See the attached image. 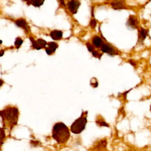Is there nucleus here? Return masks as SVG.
Masks as SVG:
<instances>
[{"mask_svg":"<svg viewBox=\"0 0 151 151\" xmlns=\"http://www.w3.org/2000/svg\"><path fill=\"white\" fill-rule=\"evenodd\" d=\"M38 45L40 48V50L41 49H44L47 45V41H45L44 39L42 38H38L37 39H36Z\"/></svg>","mask_w":151,"mask_h":151,"instance_id":"nucleus-15","label":"nucleus"},{"mask_svg":"<svg viewBox=\"0 0 151 151\" xmlns=\"http://www.w3.org/2000/svg\"><path fill=\"white\" fill-rule=\"evenodd\" d=\"M91 81H92V82H93V83L91 84V86H93V87H94V88H95V87H97V86H98V83H97V80L95 78V79H94V81H93V79H91Z\"/></svg>","mask_w":151,"mask_h":151,"instance_id":"nucleus-24","label":"nucleus"},{"mask_svg":"<svg viewBox=\"0 0 151 151\" xmlns=\"http://www.w3.org/2000/svg\"><path fill=\"white\" fill-rule=\"evenodd\" d=\"M58 47H59V45L56 41H49V42H47V45L44 48V50L47 55H51L55 52Z\"/></svg>","mask_w":151,"mask_h":151,"instance_id":"nucleus-11","label":"nucleus"},{"mask_svg":"<svg viewBox=\"0 0 151 151\" xmlns=\"http://www.w3.org/2000/svg\"><path fill=\"white\" fill-rule=\"evenodd\" d=\"M22 1H24V2H27L28 0H22Z\"/></svg>","mask_w":151,"mask_h":151,"instance_id":"nucleus-29","label":"nucleus"},{"mask_svg":"<svg viewBox=\"0 0 151 151\" xmlns=\"http://www.w3.org/2000/svg\"><path fill=\"white\" fill-rule=\"evenodd\" d=\"M137 31V44L142 45L149 35V29L140 26Z\"/></svg>","mask_w":151,"mask_h":151,"instance_id":"nucleus-9","label":"nucleus"},{"mask_svg":"<svg viewBox=\"0 0 151 151\" xmlns=\"http://www.w3.org/2000/svg\"><path fill=\"white\" fill-rule=\"evenodd\" d=\"M52 136L58 143L64 144L69 140L70 131L64 123L58 122L52 127Z\"/></svg>","mask_w":151,"mask_h":151,"instance_id":"nucleus-2","label":"nucleus"},{"mask_svg":"<svg viewBox=\"0 0 151 151\" xmlns=\"http://www.w3.org/2000/svg\"><path fill=\"white\" fill-rule=\"evenodd\" d=\"M133 1H137V0H133Z\"/></svg>","mask_w":151,"mask_h":151,"instance_id":"nucleus-30","label":"nucleus"},{"mask_svg":"<svg viewBox=\"0 0 151 151\" xmlns=\"http://www.w3.org/2000/svg\"><path fill=\"white\" fill-rule=\"evenodd\" d=\"M107 1H110V0H107Z\"/></svg>","mask_w":151,"mask_h":151,"instance_id":"nucleus-31","label":"nucleus"},{"mask_svg":"<svg viewBox=\"0 0 151 151\" xmlns=\"http://www.w3.org/2000/svg\"><path fill=\"white\" fill-rule=\"evenodd\" d=\"M91 53V55H92L93 57H94V58H98L99 60L101 59V57L103 56V54L100 51L98 50L97 49H95Z\"/></svg>","mask_w":151,"mask_h":151,"instance_id":"nucleus-20","label":"nucleus"},{"mask_svg":"<svg viewBox=\"0 0 151 151\" xmlns=\"http://www.w3.org/2000/svg\"><path fill=\"white\" fill-rule=\"evenodd\" d=\"M45 0H28L26 4L27 5H32L35 8H40L43 5Z\"/></svg>","mask_w":151,"mask_h":151,"instance_id":"nucleus-13","label":"nucleus"},{"mask_svg":"<svg viewBox=\"0 0 151 151\" xmlns=\"http://www.w3.org/2000/svg\"><path fill=\"white\" fill-rule=\"evenodd\" d=\"M126 27L131 30L137 29L140 27V22L138 17L134 14H130L126 22Z\"/></svg>","mask_w":151,"mask_h":151,"instance_id":"nucleus-7","label":"nucleus"},{"mask_svg":"<svg viewBox=\"0 0 151 151\" xmlns=\"http://www.w3.org/2000/svg\"><path fill=\"white\" fill-rule=\"evenodd\" d=\"M107 146V141L106 140H100L99 142L96 146L94 147V149H96V151H102L104 150Z\"/></svg>","mask_w":151,"mask_h":151,"instance_id":"nucleus-14","label":"nucleus"},{"mask_svg":"<svg viewBox=\"0 0 151 151\" xmlns=\"http://www.w3.org/2000/svg\"><path fill=\"white\" fill-rule=\"evenodd\" d=\"M4 81L2 80H1V79H0V87L1 86H2V85L4 84Z\"/></svg>","mask_w":151,"mask_h":151,"instance_id":"nucleus-27","label":"nucleus"},{"mask_svg":"<svg viewBox=\"0 0 151 151\" xmlns=\"http://www.w3.org/2000/svg\"><path fill=\"white\" fill-rule=\"evenodd\" d=\"M109 5L114 10L117 11L129 9V6L127 3L126 0H110Z\"/></svg>","mask_w":151,"mask_h":151,"instance_id":"nucleus-8","label":"nucleus"},{"mask_svg":"<svg viewBox=\"0 0 151 151\" xmlns=\"http://www.w3.org/2000/svg\"><path fill=\"white\" fill-rule=\"evenodd\" d=\"M127 62H128L130 65H132L133 66V67H136V66L137 65V63H136V61L135 60H133V59H129V60L127 61Z\"/></svg>","mask_w":151,"mask_h":151,"instance_id":"nucleus-23","label":"nucleus"},{"mask_svg":"<svg viewBox=\"0 0 151 151\" xmlns=\"http://www.w3.org/2000/svg\"><path fill=\"white\" fill-rule=\"evenodd\" d=\"M96 123L97 125L99 126H104V127H109L108 123H107L104 120L101 119H97L96 120Z\"/></svg>","mask_w":151,"mask_h":151,"instance_id":"nucleus-22","label":"nucleus"},{"mask_svg":"<svg viewBox=\"0 0 151 151\" xmlns=\"http://www.w3.org/2000/svg\"><path fill=\"white\" fill-rule=\"evenodd\" d=\"M87 111L82 113L80 117L75 120L70 127V131L74 134L81 133L86 128L87 123Z\"/></svg>","mask_w":151,"mask_h":151,"instance_id":"nucleus-3","label":"nucleus"},{"mask_svg":"<svg viewBox=\"0 0 151 151\" xmlns=\"http://www.w3.org/2000/svg\"><path fill=\"white\" fill-rule=\"evenodd\" d=\"M106 41V39L102 37L101 35H98V34H95L93 35L91 38L90 42L91 44L94 45L96 49L99 50L103 44L104 42Z\"/></svg>","mask_w":151,"mask_h":151,"instance_id":"nucleus-10","label":"nucleus"},{"mask_svg":"<svg viewBox=\"0 0 151 151\" xmlns=\"http://www.w3.org/2000/svg\"><path fill=\"white\" fill-rule=\"evenodd\" d=\"M28 38L31 43V45H32V47L35 50H40V48L38 45V44H37V40L36 39L31 35H29L28 36Z\"/></svg>","mask_w":151,"mask_h":151,"instance_id":"nucleus-16","label":"nucleus"},{"mask_svg":"<svg viewBox=\"0 0 151 151\" xmlns=\"http://www.w3.org/2000/svg\"><path fill=\"white\" fill-rule=\"evenodd\" d=\"M91 17H94V6L91 8Z\"/></svg>","mask_w":151,"mask_h":151,"instance_id":"nucleus-25","label":"nucleus"},{"mask_svg":"<svg viewBox=\"0 0 151 151\" xmlns=\"http://www.w3.org/2000/svg\"><path fill=\"white\" fill-rule=\"evenodd\" d=\"M6 135L5 133V130L2 128H0V149H1V146L4 143L5 140Z\"/></svg>","mask_w":151,"mask_h":151,"instance_id":"nucleus-19","label":"nucleus"},{"mask_svg":"<svg viewBox=\"0 0 151 151\" xmlns=\"http://www.w3.org/2000/svg\"><path fill=\"white\" fill-rule=\"evenodd\" d=\"M85 45L87 49V50L90 52H91L92 51H93L96 48L94 47V45L91 44V42H90V41H88L85 43Z\"/></svg>","mask_w":151,"mask_h":151,"instance_id":"nucleus-21","label":"nucleus"},{"mask_svg":"<svg viewBox=\"0 0 151 151\" xmlns=\"http://www.w3.org/2000/svg\"><path fill=\"white\" fill-rule=\"evenodd\" d=\"M24 43V40L21 37H17L14 41V46L17 49H19Z\"/></svg>","mask_w":151,"mask_h":151,"instance_id":"nucleus-17","label":"nucleus"},{"mask_svg":"<svg viewBox=\"0 0 151 151\" xmlns=\"http://www.w3.org/2000/svg\"><path fill=\"white\" fill-rule=\"evenodd\" d=\"M0 116L2 117L4 125L12 128L17 123L19 111L16 107L8 106L0 110Z\"/></svg>","mask_w":151,"mask_h":151,"instance_id":"nucleus-1","label":"nucleus"},{"mask_svg":"<svg viewBox=\"0 0 151 151\" xmlns=\"http://www.w3.org/2000/svg\"><path fill=\"white\" fill-rule=\"evenodd\" d=\"M63 34H64V32L62 30L57 29L51 30L49 33L50 37L54 41H58L63 40Z\"/></svg>","mask_w":151,"mask_h":151,"instance_id":"nucleus-12","label":"nucleus"},{"mask_svg":"<svg viewBox=\"0 0 151 151\" xmlns=\"http://www.w3.org/2000/svg\"><path fill=\"white\" fill-rule=\"evenodd\" d=\"M14 24L18 28L22 29L27 35H31V28L27 22V20L24 18H19L12 20Z\"/></svg>","mask_w":151,"mask_h":151,"instance_id":"nucleus-5","label":"nucleus"},{"mask_svg":"<svg viewBox=\"0 0 151 151\" xmlns=\"http://www.w3.org/2000/svg\"><path fill=\"white\" fill-rule=\"evenodd\" d=\"M99 50L103 54H107L110 56H115L120 54V52L117 48L106 40Z\"/></svg>","mask_w":151,"mask_h":151,"instance_id":"nucleus-4","label":"nucleus"},{"mask_svg":"<svg viewBox=\"0 0 151 151\" xmlns=\"http://www.w3.org/2000/svg\"><path fill=\"white\" fill-rule=\"evenodd\" d=\"M5 49H0V57H2L5 54Z\"/></svg>","mask_w":151,"mask_h":151,"instance_id":"nucleus-26","label":"nucleus"},{"mask_svg":"<svg viewBox=\"0 0 151 151\" xmlns=\"http://www.w3.org/2000/svg\"><path fill=\"white\" fill-rule=\"evenodd\" d=\"M2 42H3V41H2V40H1L0 39V45H1L2 44Z\"/></svg>","mask_w":151,"mask_h":151,"instance_id":"nucleus-28","label":"nucleus"},{"mask_svg":"<svg viewBox=\"0 0 151 151\" xmlns=\"http://www.w3.org/2000/svg\"><path fill=\"white\" fill-rule=\"evenodd\" d=\"M98 22L95 17H91L89 22H88V27L91 29H95L97 26Z\"/></svg>","mask_w":151,"mask_h":151,"instance_id":"nucleus-18","label":"nucleus"},{"mask_svg":"<svg viewBox=\"0 0 151 151\" xmlns=\"http://www.w3.org/2000/svg\"><path fill=\"white\" fill-rule=\"evenodd\" d=\"M81 5L80 0H67L65 8L71 15H74L78 12Z\"/></svg>","mask_w":151,"mask_h":151,"instance_id":"nucleus-6","label":"nucleus"}]
</instances>
